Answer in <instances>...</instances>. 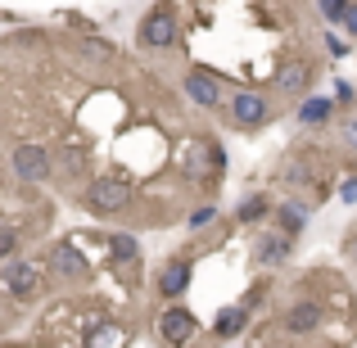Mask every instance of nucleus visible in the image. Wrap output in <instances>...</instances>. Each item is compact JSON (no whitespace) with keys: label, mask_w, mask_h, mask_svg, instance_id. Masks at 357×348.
<instances>
[{"label":"nucleus","mask_w":357,"mask_h":348,"mask_svg":"<svg viewBox=\"0 0 357 348\" xmlns=\"http://www.w3.org/2000/svg\"><path fill=\"white\" fill-rule=\"evenodd\" d=\"M258 122H267V96H258V91H240L236 100H231V127H258Z\"/></svg>","instance_id":"7ed1b4c3"},{"label":"nucleus","mask_w":357,"mask_h":348,"mask_svg":"<svg viewBox=\"0 0 357 348\" xmlns=\"http://www.w3.org/2000/svg\"><path fill=\"white\" fill-rule=\"evenodd\" d=\"M208 140H195V149H190V158H185V172L190 176H204V167H208Z\"/></svg>","instance_id":"4468645a"},{"label":"nucleus","mask_w":357,"mask_h":348,"mask_svg":"<svg viewBox=\"0 0 357 348\" xmlns=\"http://www.w3.org/2000/svg\"><path fill=\"white\" fill-rule=\"evenodd\" d=\"M185 285H190V262H185V258H172L163 267V276H158V289H163L167 298H176V294H185Z\"/></svg>","instance_id":"9b49d317"},{"label":"nucleus","mask_w":357,"mask_h":348,"mask_svg":"<svg viewBox=\"0 0 357 348\" xmlns=\"http://www.w3.org/2000/svg\"><path fill=\"white\" fill-rule=\"evenodd\" d=\"M172 41H176V18H172V9H149L145 23H140V45H149V50H167Z\"/></svg>","instance_id":"f03ea898"},{"label":"nucleus","mask_w":357,"mask_h":348,"mask_svg":"<svg viewBox=\"0 0 357 348\" xmlns=\"http://www.w3.org/2000/svg\"><path fill=\"white\" fill-rule=\"evenodd\" d=\"M244 321H249V308H227V312L218 317V335L222 340H236V335L244 331Z\"/></svg>","instance_id":"ddd939ff"},{"label":"nucleus","mask_w":357,"mask_h":348,"mask_svg":"<svg viewBox=\"0 0 357 348\" xmlns=\"http://www.w3.org/2000/svg\"><path fill=\"white\" fill-rule=\"evenodd\" d=\"M86 54H100V59H105V54H109V45H105V41H86Z\"/></svg>","instance_id":"a878e982"},{"label":"nucleus","mask_w":357,"mask_h":348,"mask_svg":"<svg viewBox=\"0 0 357 348\" xmlns=\"http://www.w3.org/2000/svg\"><path fill=\"white\" fill-rule=\"evenodd\" d=\"M158 335H163L167 344H185L195 335V317L185 312V308H167V312L158 317Z\"/></svg>","instance_id":"423d86ee"},{"label":"nucleus","mask_w":357,"mask_h":348,"mask_svg":"<svg viewBox=\"0 0 357 348\" xmlns=\"http://www.w3.org/2000/svg\"><path fill=\"white\" fill-rule=\"evenodd\" d=\"M349 258L357 262V235H353V240H349Z\"/></svg>","instance_id":"cd10ccee"},{"label":"nucleus","mask_w":357,"mask_h":348,"mask_svg":"<svg viewBox=\"0 0 357 348\" xmlns=\"http://www.w3.org/2000/svg\"><path fill=\"white\" fill-rule=\"evenodd\" d=\"M54 271H63V276H86V258H82V253L77 249H73V244H59V249H54Z\"/></svg>","instance_id":"f8f14e48"},{"label":"nucleus","mask_w":357,"mask_h":348,"mask_svg":"<svg viewBox=\"0 0 357 348\" xmlns=\"http://www.w3.org/2000/svg\"><path fill=\"white\" fill-rule=\"evenodd\" d=\"M91 344H122V331L118 326H100V331H91Z\"/></svg>","instance_id":"aec40b11"},{"label":"nucleus","mask_w":357,"mask_h":348,"mask_svg":"<svg viewBox=\"0 0 357 348\" xmlns=\"http://www.w3.org/2000/svg\"><path fill=\"white\" fill-rule=\"evenodd\" d=\"M344 145H349L353 154H357V114H353V118H344Z\"/></svg>","instance_id":"4be33fe9"},{"label":"nucleus","mask_w":357,"mask_h":348,"mask_svg":"<svg viewBox=\"0 0 357 348\" xmlns=\"http://www.w3.org/2000/svg\"><path fill=\"white\" fill-rule=\"evenodd\" d=\"M185 96H190L195 105H204V109H218V105H222V86H218V77H208V73H199V68L185 77Z\"/></svg>","instance_id":"0eeeda50"},{"label":"nucleus","mask_w":357,"mask_h":348,"mask_svg":"<svg viewBox=\"0 0 357 348\" xmlns=\"http://www.w3.org/2000/svg\"><path fill=\"white\" fill-rule=\"evenodd\" d=\"M298 118H303L307 127H312V122H326V118H331V100H321V96H317V100H307V105L298 109Z\"/></svg>","instance_id":"2eb2a0df"},{"label":"nucleus","mask_w":357,"mask_h":348,"mask_svg":"<svg viewBox=\"0 0 357 348\" xmlns=\"http://www.w3.org/2000/svg\"><path fill=\"white\" fill-rule=\"evenodd\" d=\"M344 27H349V32L357 36V5H349V9H344Z\"/></svg>","instance_id":"393cba45"},{"label":"nucleus","mask_w":357,"mask_h":348,"mask_svg":"<svg viewBox=\"0 0 357 348\" xmlns=\"http://www.w3.org/2000/svg\"><path fill=\"white\" fill-rule=\"evenodd\" d=\"M36 285H41V276H36V267H27V262H14V267L5 271V289L18 298H32Z\"/></svg>","instance_id":"1a4fd4ad"},{"label":"nucleus","mask_w":357,"mask_h":348,"mask_svg":"<svg viewBox=\"0 0 357 348\" xmlns=\"http://www.w3.org/2000/svg\"><path fill=\"white\" fill-rule=\"evenodd\" d=\"M213 218H218V209H213V204H204V209L190 213V227H204V222H213Z\"/></svg>","instance_id":"5701e85b"},{"label":"nucleus","mask_w":357,"mask_h":348,"mask_svg":"<svg viewBox=\"0 0 357 348\" xmlns=\"http://www.w3.org/2000/svg\"><path fill=\"white\" fill-rule=\"evenodd\" d=\"M262 213H267V195H253V199L240 204V222H258Z\"/></svg>","instance_id":"a211bd4d"},{"label":"nucleus","mask_w":357,"mask_h":348,"mask_svg":"<svg viewBox=\"0 0 357 348\" xmlns=\"http://www.w3.org/2000/svg\"><path fill=\"white\" fill-rule=\"evenodd\" d=\"M136 253H140V244L131 240V235H114V258L127 262V258H136Z\"/></svg>","instance_id":"6ab92c4d"},{"label":"nucleus","mask_w":357,"mask_h":348,"mask_svg":"<svg viewBox=\"0 0 357 348\" xmlns=\"http://www.w3.org/2000/svg\"><path fill=\"white\" fill-rule=\"evenodd\" d=\"M14 172L23 176V181H45V176H50V154H45L41 145H18L14 149Z\"/></svg>","instance_id":"20e7f679"},{"label":"nucleus","mask_w":357,"mask_h":348,"mask_svg":"<svg viewBox=\"0 0 357 348\" xmlns=\"http://www.w3.org/2000/svg\"><path fill=\"white\" fill-rule=\"evenodd\" d=\"M280 176H285L289 186H303L307 181V158H289V163L280 167Z\"/></svg>","instance_id":"f3484780"},{"label":"nucleus","mask_w":357,"mask_h":348,"mask_svg":"<svg viewBox=\"0 0 357 348\" xmlns=\"http://www.w3.org/2000/svg\"><path fill=\"white\" fill-rule=\"evenodd\" d=\"M317 326H321V308L317 303H294L285 312V331L289 335H312Z\"/></svg>","instance_id":"9d476101"},{"label":"nucleus","mask_w":357,"mask_h":348,"mask_svg":"<svg viewBox=\"0 0 357 348\" xmlns=\"http://www.w3.org/2000/svg\"><path fill=\"white\" fill-rule=\"evenodd\" d=\"M86 204L96 213H122L131 204V186L122 181V176H96L86 190Z\"/></svg>","instance_id":"f257e3e1"},{"label":"nucleus","mask_w":357,"mask_h":348,"mask_svg":"<svg viewBox=\"0 0 357 348\" xmlns=\"http://www.w3.org/2000/svg\"><path fill=\"white\" fill-rule=\"evenodd\" d=\"M9 253H14V231L0 227V258H9Z\"/></svg>","instance_id":"b1692460"},{"label":"nucleus","mask_w":357,"mask_h":348,"mask_svg":"<svg viewBox=\"0 0 357 348\" xmlns=\"http://www.w3.org/2000/svg\"><path fill=\"white\" fill-rule=\"evenodd\" d=\"M289 240H294V235H285V231L262 235V240H258V249H253V262H258V267H276V262H285Z\"/></svg>","instance_id":"6e6552de"},{"label":"nucleus","mask_w":357,"mask_h":348,"mask_svg":"<svg viewBox=\"0 0 357 348\" xmlns=\"http://www.w3.org/2000/svg\"><path fill=\"white\" fill-rule=\"evenodd\" d=\"M344 9H349V0H321V14L331 18V23H335V18H344Z\"/></svg>","instance_id":"412c9836"},{"label":"nucleus","mask_w":357,"mask_h":348,"mask_svg":"<svg viewBox=\"0 0 357 348\" xmlns=\"http://www.w3.org/2000/svg\"><path fill=\"white\" fill-rule=\"evenodd\" d=\"M307 82H312V68H307L303 59H294V63H285V68H276L271 86H276L280 96H303V91H307Z\"/></svg>","instance_id":"39448f33"},{"label":"nucleus","mask_w":357,"mask_h":348,"mask_svg":"<svg viewBox=\"0 0 357 348\" xmlns=\"http://www.w3.org/2000/svg\"><path fill=\"white\" fill-rule=\"evenodd\" d=\"M280 231H285V235L303 231V209H298V204H285V209H280Z\"/></svg>","instance_id":"dca6fc26"},{"label":"nucleus","mask_w":357,"mask_h":348,"mask_svg":"<svg viewBox=\"0 0 357 348\" xmlns=\"http://www.w3.org/2000/svg\"><path fill=\"white\" fill-rule=\"evenodd\" d=\"M340 195H344V199H349V204L357 199V176H353V181H344V190H340Z\"/></svg>","instance_id":"bb28decb"}]
</instances>
